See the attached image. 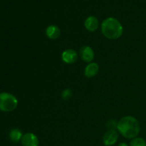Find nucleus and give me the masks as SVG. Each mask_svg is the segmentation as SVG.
<instances>
[{
  "instance_id": "13",
  "label": "nucleus",
  "mask_w": 146,
  "mask_h": 146,
  "mask_svg": "<svg viewBox=\"0 0 146 146\" xmlns=\"http://www.w3.org/2000/svg\"><path fill=\"white\" fill-rule=\"evenodd\" d=\"M72 95L73 92L71 91V90L69 89V88H66V89L63 91L62 94H61V97H62V98L64 100L67 101V100L70 99L72 97Z\"/></svg>"
},
{
  "instance_id": "12",
  "label": "nucleus",
  "mask_w": 146,
  "mask_h": 146,
  "mask_svg": "<svg viewBox=\"0 0 146 146\" xmlns=\"http://www.w3.org/2000/svg\"><path fill=\"white\" fill-rule=\"evenodd\" d=\"M129 146H146V141L143 138L136 137L131 140Z\"/></svg>"
},
{
  "instance_id": "1",
  "label": "nucleus",
  "mask_w": 146,
  "mask_h": 146,
  "mask_svg": "<svg viewBox=\"0 0 146 146\" xmlns=\"http://www.w3.org/2000/svg\"><path fill=\"white\" fill-rule=\"evenodd\" d=\"M117 130L124 138L133 139L136 138L141 131L139 121L133 116L123 117L118 122Z\"/></svg>"
},
{
  "instance_id": "6",
  "label": "nucleus",
  "mask_w": 146,
  "mask_h": 146,
  "mask_svg": "<svg viewBox=\"0 0 146 146\" xmlns=\"http://www.w3.org/2000/svg\"><path fill=\"white\" fill-rule=\"evenodd\" d=\"M61 58L64 62L68 64H74L78 60V54L74 49H66L62 53Z\"/></svg>"
},
{
  "instance_id": "5",
  "label": "nucleus",
  "mask_w": 146,
  "mask_h": 146,
  "mask_svg": "<svg viewBox=\"0 0 146 146\" xmlns=\"http://www.w3.org/2000/svg\"><path fill=\"white\" fill-rule=\"evenodd\" d=\"M23 146H38L39 140L35 134L32 133H27L23 135L21 141Z\"/></svg>"
},
{
  "instance_id": "3",
  "label": "nucleus",
  "mask_w": 146,
  "mask_h": 146,
  "mask_svg": "<svg viewBox=\"0 0 146 146\" xmlns=\"http://www.w3.org/2000/svg\"><path fill=\"white\" fill-rule=\"evenodd\" d=\"M18 106V100L13 94L7 92L0 93V111L11 112Z\"/></svg>"
},
{
  "instance_id": "15",
  "label": "nucleus",
  "mask_w": 146,
  "mask_h": 146,
  "mask_svg": "<svg viewBox=\"0 0 146 146\" xmlns=\"http://www.w3.org/2000/svg\"><path fill=\"white\" fill-rule=\"evenodd\" d=\"M118 146H129V145H128L126 143L122 142V143H120L118 144Z\"/></svg>"
},
{
  "instance_id": "10",
  "label": "nucleus",
  "mask_w": 146,
  "mask_h": 146,
  "mask_svg": "<svg viewBox=\"0 0 146 146\" xmlns=\"http://www.w3.org/2000/svg\"><path fill=\"white\" fill-rule=\"evenodd\" d=\"M46 34L50 39H56L61 35V30L57 26L50 25L46 29Z\"/></svg>"
},
{
  "instance_id": "14",
  "label": "nucleus",
  "mask_w": 146,
  "mask_h": 146,
  "mask_svg": "<svg viewBox=\"0 0 146 146\" xmlns=\"http://www.w3.org/2000/svg\"><path fill=\"white\" fill-rule=\"evenodd\" d=\"M117 125H118V123H116V121L111 120L108 121L106 126L109 130H115L117 129Z\"/></svg>"
},
{
  "instance_id": "7",
  "label": "nucleus",
  "mask_w": 146,
  "mask_h": 146,
  "mask_svg": "<svg viewBox=\"0 0 146 146\" xmlns=\"http://www.w3.org/2000/svg\"><path fill=\"white\" fill-rule=\"evenodd\" d=\"M80 56L81 59L86 63H91L94 58V51L89 46H84L80 50Z\"/></svg>"
},
{
  "instance_id": "2",
  "label": "nucleus",
  "mask_w": 146,
  "mask_h": 146,
  "mask_svg": "<svg viewBox=\"0 0 146 146\" xmlns=\"http://www.w3.org/2000/svg\"><path fill=\"white\" fill-rule=\"evenodd\" d=\"M101 31L104 36L109 39H117L122 36L123 28L117 19L108 17L101 24Z\"/></svg>"
},
{
  "instance_id": "11",
  "label": "nucleus",
  "mask_w": 146,
  "mask_h": 146,
  "mask_svg": "<svg viewBox=\"0 0 146 146\" xmlns=\"http://www.w3.org/2000/svg\"><path fill=\"white\" fill-rule=\"evenodd\" d=\"M9 139L14 143H18L21 141V138L23 137V133L19 129L17 128H14L11 130V131L9 133Z\"/></svg>"
},
{
  "instance_id": "4",
  "label": "nucleus",
  "mask_w": 146,
  "mask_h": 146,
  "mask_svg": "<svg viewBox=\"0 0 146 146\" xmlns=\"http://www.w3.org/2000/svg\"><path fill=\"white\" fill-rule=\"evenodd\" d=\"M118 140V133L115 130H109L104 134L103 137V142L106 146H112L115 145Z\"/></svg>"
},
{
  "instance_id": "9",
  "label": "nucleus",
  "mask_w": 146,
  "mask_h": 146,
  "mask_svg": "<svg viewBox=\"0 0 146 146\" xmlns=\"http://www.w3.org/2000/svg\"><path fill=\"white\" fill-rule=\"evenodd\" d=\"M98 71H99V66L96 63H89L86 67L84 74L88 78H92V77H94L96 75H97Z\"/></svg>"
},
{
  "instance_id": "8",
  "label": "nucleus",
  "mask_w": 146,
  "mask_h": 146,
  "mask_svg": "<svg viewBox=\"0 0 146 146\" xmlns=\"http://www.w3.org/2000/svg\"><path fill=\"white\" fill-rule=\"evenodd\" d=\"M84 26H85V28L88 31H91V32L96 31L98 27V19L96 17H94V16H90L85 20Z\"/></svg>"
}]
</instances>
